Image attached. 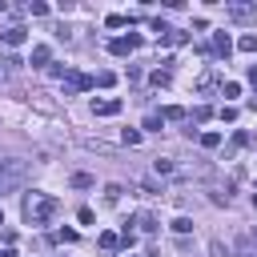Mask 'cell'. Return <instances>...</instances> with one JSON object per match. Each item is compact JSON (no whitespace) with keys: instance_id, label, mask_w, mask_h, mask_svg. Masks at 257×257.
<instances>
[{"instance_id":"1","label":"cell","mask_w":257,"mask_h":257,"mask_svg":"<svg viewBox=\"0 0 257 257\" xmlns=\"http://www.w3.org/2000/svg\"><path fill=\"white\" fill-rule=\"evenodd\" d=\"M56 197L52 193H40V189H32L28 197H24V221L28 225H48L52 217H56Z\"/></svg>"},{"instance_id":"2","label":"cell","mask_w":257,"mask_h":257,"mask_svg":"<svg viewBox=\"0 0 257 257\" xmlns=\"http://www.w3.org/2000/svg\"><path fill=\"white\" fill-rule=\"evenodd\" d=\"M24 177H28V161H0V197L20 189Z\"/></svg>"},{"instance_id":"3","label":"cell","mask_w":257,"mask_h":257,"mask_svg":"<svg viewBox=\"0 0 257 257\" xmlns=\"http://www.w3.org/2000/svg\"><path fill=\"white\" fill-rule=\"evenodd\" d=\"M225 16L249 24V20H257V4H225Z\"/></svg>"},{"instance_id":"4","label":"cell","mask_w":257,"mask_h":257,"mask_svg":"<svg viewBox=\"0 0 257 257\" xmlns=\"http://www.w3.org/2000/svg\"><path fill=\"white\" fill-rule=\"evenodd\" d=\"M0 40H4L8 48H20V44L28 40V28H24V24H8V28L0 32Z\"/></svg>"},{"instance_id":"5","label":"cell","mask_w":257,"mask_h":257,"mask_svg":"<svg viewBox=\"0 0 257 257\" xmlns=\"http://www.w3.org/2000/svg\"><path fill=\"white\" fill-rule=\"evenodd\" d=\"M141 48V36H120V40H112L108 44V52L112 56H128V52H137Z\"/></svg>"},{"instance_id":"6","label":"cell","mask_w":257,"mask_h":257,"mask_svg":"<svg viewBox=\"0 0 257 257\" xmlns=\"http://www.w3.org/2000/svg\"><path fill=\"white\" fill-rule=\"evenodd\" d=\"M80 88H92V76H84V72H68V76H64V92H80Z\"/></svg>"},{"instance_id":"7","label":"cell","mask_w":257,"mask_h":257,"mask_svg":"<svg viewBox=\"0 0 257 257\" xmlns=\"http://www.w3.org/2000/svg\"><path fill=\"white\" fill-rule=\"evenodd\" d=\"M92 112H96V116H116V112H120V100H116V96H104V100H92Z\"/></svg>"},{"instance_id":"8","label":"cell","mask_w":257,"mask_h":257,"mask_svg":"<svg viewBox=\"0 0 257 257\" xmlns=\"http://www.w3.org/2000/svg\"><path fill=\"white\" fill-rule=\"evenodd\" d=\"M52 60V48L48 44H32V56H28V64H36V68H44Z\"/></svg>"},{"instance_id":"9","label":"cell","mask_w":257,"mask_h":257,"mask_svg":"<svg viewBox=\"0 0 257 257\" xmlns=\"http://www.w3.org/2000/svg\"><path fill=\"white\" fill-rule=\"evenodd\" d=\"M161 44H169V48H181V44H189V32H181V28H169V32L161 36Z\"/></svg>"},{"instance_id":"10","label":"cell","mask_w":257,"mask_h":257,"mask_svg":"<svg viewBox=\"0 0 257 257\" xmlns=\"http://www.w3.org/2000/svg\"><path fill=\"white\" fill-rule=\"evenodd\" d=\"M217 80H221V72H217V68H209V72L197 80V92H213V88H217Z\"/></svg>"},{"instance_id":"11","label":"cell","mask_w":257,"mask_h":257,"mask_svg":"<svg viewBox=\"0 0 257 257\" xmlns=\"http://www.w3.org/2000/svg\"><path fill=\"white\" fill-rule=\"evenodd\" d=\"M213 52H217V56H229V52H233V40H229L225 32H217V36H213Z\"/></svg>"},{"instance_id":"12","label":"cell","mask_w":257,"mask_h":257,"mask_svg":"<svg viewBox=\"0 0 257 257\" xmlns=\"http://www.w3.org/2000/svg\"><path fill=\"white\" fill-rule=\"evenodd\" d=\"M96 241H100V249H104V253H116V249H120V237H116V233H100Z\"/></svg>"},{"instance_id":"13","label":"cell","mask_w":257,"mask_h":257,"mask_svg":"<svg viewBox=\"0 0 257 257\" xmlns=\"http://www.w3.org/2000/svg\"><path fill=\"white\" fill-rule=\"evenodd\" d=\"M237 48H241V52H257V32H245V36L237 40Z\"/></svg>"},{"instance_id":"14","label":"cell","mask_w":257,"mask_h":257,"mask_svg":"<svg viewBox=\"0 0 257 257\" xmlns=\"http://www.w3.org/2000/svg\"><path fill=\"white\" fill-rule=\"evenodd\" d=\"M161 120H185V108H181V104H169V108L161 112Z\"/></svg>"},{"instance_id":"15","label":"cell","mask_w":257,"mask_h":257,"mask_svg":"<svg viewBox=\"0 0 257 257\" xmlns=\"http://www.w3.org/2000/svg\"><path fill=\"white\" fill-rule=\"evenodd\" d=\"M173 233H181V237L193 233V221H189V217H173Z\"/></svg>"},{"instance_id":"16","label":"cell","mask_w":257,"mask_h":257,"mask_svg":"<svg viewBox=\"0 0 257 257\" xmlns=\"http://www.w3.org/2000/svg\"><path fill=\"white\" fill-rule=\"evenodd\" d=\"M169 80H173V72H169V68H157V72H153V84H157V88H165Z\"/></svg>"},{"instance_id":"17","label":"cell","mask_w":257,"mask_h":257,"mask_svg":"<svg viewBox=\"0 0 257 257\" xmlns=\"http://www.w3.org/2000/svg\"><path fill=\"white\" fill-rule=\"evenodd\" d=\"M137 225H141L145 233H153V229H157V217H153V213H141V217H137Z\"/></svg>"},{"instance_id":"18","label":"cell","mask_w":257,"mask_h":257,"mask_svg":"<svg viewBox=\"0 0 257 257\" xmlns=\"http://www.w3.org/2000/svg\"><path fill=\"white\" fill-rule=\"evenodd\" d=\"M201 145H205V149H217V145H221V133H201Z\"/></svg>"},{"instance_id":"19","label":"cell","mask_w":257,"mask_h":257,"mask_svg":"<svg viewBox=\"0 0 257 257\" xmlns=\"http://www.w3.org/2000/svg\"><path fill=\"white\" fill-rule=\"evenodd\" d=\"M104 24H108V28H124V24H128V16H120V12H112V16L104 20Z\"/></svg>"},{"instance_id":"20","label":"cell","mask_w":257,"mask_h":257,"mask_svg":"<svg viewBox=\"0 0 257 257\" xmlns=\"http://www.w3.org/2000/svg\"><path fill=\"white\" fill-rule=\"evenodd\" d=\"M112 80H116V76H112V72H96V76H92V84H100V88H108V84H112Z\"/></svg>"},{"instance_id":"21","label":"cell","mask_w":257,"mask_h":257,"mask_svg":"<svg viewBox=\"0 0 257 257\" xmlns=\"http://www.w3.org/2000/svg\"><path fill=\"white\" fill-rule=\"evenodd\" d=\"M56 241H64V245H72V241H76V229H56Z\"/></svg>"},{"instance_id":"22","label":"cell","mask_w":257,"mask_h":257,"mask_svg":"<svg viewBox=\"0 0 257 257\" xmlns=\"http://www.w3.org/2000/svg\"><path fill=\"white\" fill-rule=\"evenodd\" d=\"M209 257H233V253H229L221 241H213V245H209Z\"/></svg>"},{"instance_id":"23","label":"cell","mask_w":257,"mask_h":257,"mask_svg":"<svg viewBox=\"0 0 257 257\" xmlns=\"http://www.w3.org/2000/svg\"><path fill=\"white\" fill-rule=\"evenodd\" d=\"M209 116H213V108H209V104H201V108H193V120H209Z\"/></svg>"},{"instance_id":"24","label":"cell","mask_w":257,"mask_h":257,"mask_svg":"<svg viewBox=\"0 0 257 257\" xmlns=\"http://www.w3.org/2000/svg\"><path fill=\"white\" fill-rule=\"evenodd\" d=\"M217 116H221V120H237V108H233V104H221V112H217Z\"/></svg>"},{"instance_id":"25","label":"cell","mask_w":257,"mask_h":257,"mask_svg":"<svg viewBox=\"0 0 257 257\" xmlns=\"http://www.w3.org/2000/svg\"><path fill=\"white\" fill-rule=\"evenodd\" d=\"M104 197H108V201H120V185H116V181H112V185H104Z\"/></svg>"},{"instance_id":"26","label":"cell","mask_w":257,"mask_h":257,"mask_svg":"<svg viewBox=\"0 0 257 257\" xmlns=\"http://www.w3.org/2000/svg\"><path fill=\"white\" fill-rule=\"evenodd\" d=\"M24 12H32V16H48V4H28Z\"/></svg>"},{"instance_id":"27","label":"cell","mask_w":257,"mask_h":257,"mask_svg":"<svg viewBox=\"0 0 257 257\" xmlns=\"http://www.w3.org/2000/svg\"><path fill=\"white\" fill-rule=\"evenodd\" d=\"M124 145H141V133L137 128H124Z\"/></svg>"},{"instance_id":"28","label":"cell","mask_w":257,"mask_h":257,"mask_svg":"<svg viewBox=\"0 0 257 257\" xmlns=\"http://www.w3.org/2000/svg\"><path fill=\"white\" fill-rule=\"evenodd\" d=\"M72 185H76V189H88V185H92V177H84V173H76V177H72Z\"/></svg>"},{"instance_id":"29","label":"cell","mask_w":257,"mask_h":257,"mask_svg":"<svg viewBox=\"0 0 257 257\" xmlns=\"http://www.w3.org/2000/svg\"><path fill=\"white\" fill-rule=\"evenodd\" d=\"M133 241H137V233H133V229L124 225V229H120V245H133Z\"/></svg>"},{"instance_id":"30","label":"cell","mask_w":257,"mask_h":257,"mask_svg":"<svg viewBox=\"0 0 257 257\" xmlns=\"http://www.w3.org/2000/svg\"><path fill=\"white\" fill-rule=\"evenodd\" d=\"M241 257H257V253H253V249H241Z\"/></svg>"},{"instance_id":"31","label":"cell","mask_w":257,"mask_h":257,"mask_svg":"<svg viewBox=\"0 0 257 257\" xmlns=\"http://www.w3.org/2000/svg\"><path fill=\"white\" fill-rule=\"evenodd\" d=\"M0 257H16V253H12V249H4V253H0Z\"/></svg>"},{"instance_id":"32","label":"cell","mask_w":257,"mask_h":257,"mask_svg":"<svg viewBox=\"0 0 257 257\" xmlns=\"http://www.w3.org/2000/svg\"><path fill=\"white\" fill-rule=\"evenodd\" d=\"M0 225H4V213H0Z\"/></svg>"},{"instance_id":"33","label":"cell","mask_w":257,"mask_h":257,"mask_svg":"<svg viewBox=\"0 0 257 257\" xmlns=\"http://www.w3.org/2000/svg\"><path fill=\"white\" fill-rule=\"evenodd\" d=\"M128 257H133V253H128Z\"/></svg>"}]
</instances>
